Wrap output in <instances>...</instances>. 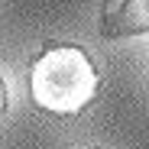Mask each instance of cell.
Wrapping results in <instances>:
<instances>
[{
  "label": "cell",
  "mask_w": 149,
  "mask_h": 149,
  "mask_svg": "<svg viewBox=\"0 0 149 149\" xmlns=\"http://www.w3.org/2000/svg\"><path fill=\"white\" fill-rule=\"evenodd\" d=\"M29 91L36 107L58 117H74L97 94V68L78 45H49L33 62Z\"/></svg>",
  "instance_id": "obj_1"
},
{
  "label": "cell",
  "mask_w": 149,
  "mask_h": 149,
  "mask_svg": "<svg viewBox=\"0 0 149 149\" xmlns=\"http://www.w3.org/2000/svg\"><path fill=\"white\" fill-rule=\"evenodd\" d=\"M139 33H149V0H110L101 23V36L120 39Z\"/></svg>",
  "instance_id": "obj_2"
},
{
  "label": "cell",
  "mask_w": 149,
  "mask_h": 149,
  "mask_svg": "<svg viewBox=\"0 0 149 149\" xmlns=\"http://www.w3.org/2000/svg\"><path fill=\"white\" fill-rule=\"evenodd\" d=\"M3 110H7V84L0 78V117H3Z\"/></svg>",
  "instance_id": "obj_3"
}]
</instances>
